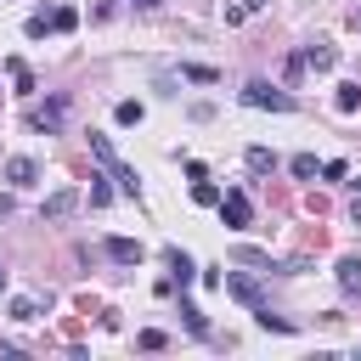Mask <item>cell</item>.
<instances>
[{"label":"cell","mask_w":361,"mask_h":361,"mask_svg":"<svg viewBox=\"0 0 361 361\" xmlns=\"http://www.w3.org/2000/svg\"><path fill=\"white\" fill-rule=\"evenodd\" d=\"M90 152H96V164L107 169V180H118V192H130V197L141 192V180H135V169H130V164L118 158V147H113L107 135H90Z\"/></svg>","instance_id":"cell-1"},{"label":"cell","mask_w":361,"mask_h":361,"mask_svg":"<svg viewBox=\"0 0 361 361\" xmlns=\"http://www.w3.org/2000/svg\"><path fill=\"white\" fill-rule=\"evenodd\" d=\"M243 102H248V107H271V113H293V96L276 90V85H265V79H248V85H243Z\"/></svg>","instance_id":"cell-2"},{"label":"cell","mask_w":361,"mask_h":361,"mask_svg":"<svg viewBox=\"0 0 361 361\" xmlns=\"http://www.w3.org/2000/svg\"><path fill=\"white\" fill-rule=\"evenodd\" d=\"M62 118H68V102H62V96L28 107V130H45V135H51V130H62Z\"/></svg>","instance_id":"cell-3"},{"label":"cell","mask_w":361,"mask_h":361,"mask_svg":"<svg viewBox=\"0 0 361 361\" xmlns=\"http://www.w3.org/2000/svg\"><path fill=\"white\" fill-rule=\"evenodd\" d=\"M220 220H226V226H237V231H243V226H254V209H248V192H237V186H231V192L220 197Z\"/></svg>","instance_id":"cell-4"},{"label":"cell","mask_w":361,"mask_h":361,"mask_svg":"<svg viewBox=\"0 0 361 361\" xmlns=\"http://www.w3.org/2000/svg\"><path fill=\"white\" fill-rule=\"evenodd\" d=\"M73 209H79V192H73V186H62V192H51V197H45V209H39V214H45V220H68Z\"/></svg>","instance_id":"cell-5"},{"label":"cell","mask_w":361,"mask_h":361,"mask_svg":"<svg viewBox=\"0 0 361 361\" xmlns=\"http://www.w3.org/2000/svg\"><path fill=\"white\" fill-rule=\"evenodd\" d=\"M226 293L243 299V305H254V310L265 305V299H259V282H254V276H237V271H226Z\"/></svg>","instance_id":"cell-6"},{"label":"cell","mask_w":361,"mask_h":361,"mask_svg":"<svg viewBox=\"0 0 361 361\" xmlns=\"http://www.w3.org/2000/svg\"><path fill=\"white\" fill-rule=\"evenodd\" d=\"M6 180H11V186H34V180H39V164H34V158H11V164H6Z\"/></svg>","instance_id":"cell-7"},{"label":"cell","mask_w":361,"mask_h":361,"mask_svg":"<svg viewBox=\"0 0 361 361\" xmlns=\"http://www.w3.org/2000/svg\"><path fill=\"white\" fill-rule=\"evenodd\" d=\"M107 254H113L118 265H141V243H135V237H107Z\"/></svg>","instance_id":"cell-8"},{"label":"cell","mask_w":361,"mask_h":361,"mask_svg":"<svg viewBox=\"0 0 361 361\" xmlns=\"http://www.w3.org/2000/svg\"><path fill=\"white\" fill-rule=\"evenodd\" d=\"M338 288H344L350 299L361 293V259H355V254H344V259H338Z\"/></svg>","instance_id":"cell-9"},{"label":"cell","mask_w":361,"mask_h":361,"mask_svg":"<svg viewBox=\"0 0 361 361\" xmlns=\"http://www.w3.org/2000/svg\"><path fill=\"white\" fill-rule=\"evenodd\" d=\"M299 56H305V68H333V62H338V51H333V45H305Z\"/></svg>","instance_id":"cell-10"},{"label":"cell","mask_w":361,"mask_h":361,"mask_svg":"<svg viewBox=\"0 0 361 361\" xmlns=\"http://www.w3.org/2000/svg\"><path fill=\"white\" fill-rule=\"evenodd\" d=\"M169 271H175V282H180V288H192V276H197V265H192L180 248H169Z\"/></svg>","instance_id":"cell-11"},{"label":"cell","mask_w":361,"mask_h":361,"mask_svg":"<svg viewBox=\"0 0 361 361\" xmlns=\"http://www.w3.org/2000/svg\"><path fill=\"white\" fill-rule=\"evenodd\" d=\"M248 169H254V175H271V169H276V152H271V147H248Z\"/></svg>","instance_id":"cell-12"},{"label":"cell","mask_w":361,"mask_h":361,"mask_svg":"<svg viewBox=\"0 0 361 361\" xmlns=\"http://www.w3.org/2000/svg\"><path fill=\"white\" fill-rule=\"evenodd\" d=\"M68 28H79V11L73 6H56L51 11V34H68Z\"/></svg>","instance_id":"cell-13"},{"label":"cell","mask_w":361,"mask_h":361,"mask_svg":"<svg viewBox=\"0 0 361 361\" xmlns=\"http://www.w3.org/2000/svg\"><path fill=\"white\" fill-rule=\"evenodd\" d=\"M6 73H11V85H17L23 96L34 90V73H28V62H17V56H11V62H6Z\"/></svg>","instance_id":"cell-14"},{"label":"cell","mask_w":361,"mask_h":361,"mask_svg":"<svg viewBox=\"0 0 361 361\" xmlns=\"http://www.w3.org/2000/svg\"><path fill=\"white\" fill-rule=\"evenodd\" d=\"M192 203L214 209V203H220V186H214V180H197V186H192Z\"/></svg>","instance_id":"cell-15"},{"label":"cell","mask_w":361,"mask_h":361,"mask_svg":"<svg viewBox=\"0 0 361 361\" xmlns=\"http://www.w3.org/2000/svg\"><path fill=\"white\" fill-rule=\"evenodd\" d=\"M288 169H293V175H299V180H316V169H322V164H316V158H310V152H299V158H293V164H288Z\"/></svg>","instance_id":"cell-16"},{"label":"cell","mask_w":361,"mask_h":361,"mask_svg":"<svg viewBox=\"0 0 361 361\" xmlns=\"http://www.w3.org/2000/svg\"><path fill=\"white\" fill-rule=\"evenodd\" d=\"M45 34H51V11H34L28 17V39H45Z\"/></svg>","instance_id":"cell-17"},{"label":"cell","mask_w":361,"mask_h":361,"mask_svg":"<svg viewBox=\"0 0 361 361\" xmlns=\"http://www.w3.org/2000/svg\"><path fill=\"white\" fill-rule=\"evenodd\" d=\"M180 73H186L192 85H214V79H220V73H214V68H203V62H192V68H180Z\"/></svg>","instance_id":"cell-18"},{"label":"cell","mask_w":361,"mask_h":361,"mask_svg":"<svg viewBox=\"0 0 361 361\" xmlns=\"http://www.w3.org/2000/svg\"><path fill=\"white\" fill-rule=\"evenodd\" d=\"M338 107L355 113V107H361V85H338Z\"/></svg>","instance_id":"cell-19"},{"label":"cell","mask_w":361,"mask_h":361,"mask_svg":"<svg viewBox=\"0 0 361 361\" xmlns=\"http://www.w3.org/2000/svg\"><path fill=\"white\" fill-rule=\"evenodd\" d=\"M113 118H118V124H141V102H118Z\"/></svg>","instance_id":"cell-20"},{"label":"cell","mask_w":361,"mask_h":361,"mask_svg":"<svg viewBox=\"0 0 361 361\" xmlns=\"http://www.w3.org/2000/svg\"><path fill=\"white\" fill-rule=\"evenodd\" d=\"M34 316H39L34 299H11V322H34Z\"/></svg>","instance_id":"cell-21"},{"label":"cell","mask_w":361,"mask_h":361,"mask_svg":"<svg viewBox=\"0 0 361 361\" xmlns=\"http://www.w3.org/2000/svg\"><path fill=\"white\" fill-rule=\"evenodd\" d=\"M135 344H141V350H164V333H158V327H147V333H135Z\"/></svg>","instance_id":"cell-22"},{"label":"cell","mask_w":361,"mask_h":361,"mask_svg":"<svg viewBox=\"0 0 361 361\" xmlns=\"http://www.w3.org/2000/svg\"><path fill=\"white\" fill-rule=\"evenodd\" d=\"M107 197H113V186H107V180H90V203H96V209H102V203H107Z\"/></svg>","instance_id":"cell-23"},{"label":"cell","mask_w":361,"mask_h":361,"mask_svg":"<svg viewBox=\"0 0 361 361\" xmlns=\"http://www.w3.org/2000/svg\"><path fill=\"white\" fill-rule=\"evenodd\" d=\"M350 214L361 220V180H355V197H350Z\"/></svg>","instance_id":"cell-24"},{"label":"cell","mask_w":361,"mask_h":361,"mask_svg":"<svg viewBox=\"0 0 361 361\" xmlns=\"http://www.w3.org/2000/svg\"><path fill=\"white\" fill-rule=\"evenodd\" d=\"M0 288H6V265H0Z\"/></svg>","instance_id":"cell-25"},{"label":"cell","mask_w":361,"mask_h":361,"mask_svg":"<svg viewBox=\"0 0 361 361\" xmlns=\"http://www.w3.org/2000/svg\"><path fill=\"white\" fill-rule=\"evenodd\" d=\"M355 28H361V11H355Z\"/></svg>","instance_id":"cell-26"},{"label":"cell","mask_w":361,"mask_h":361,"mask_svg":"<svg viewBox=\"0 0 361 361\" xmlns=\"http://www.w3.org/2000/svg\"><path fill=\"white\" fill-rule=\"evenodd\" d=\"M141 6H152V0H141Z\"/></svg>","instance_id":"cell-27"}]
</instances>
